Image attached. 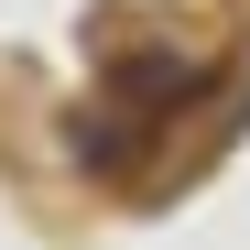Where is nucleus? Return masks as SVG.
Masks as SVG:
<instances>
[{"mask_svg": "<svg viewBox=\"0 0 250 250\" xmlns=\"http://www.w3.org/2000/svg\"><path fill=\"white\" fill-rule=\"evenodd\" d=\"M196 87H207V65H196V55H120V65H109V109H131V120L185 109Z\"/></svg>", "mask_w": 250, "mask_h": 250, "instance_id": "nucleus-1", "label": "nucleus"}]
</instances>
